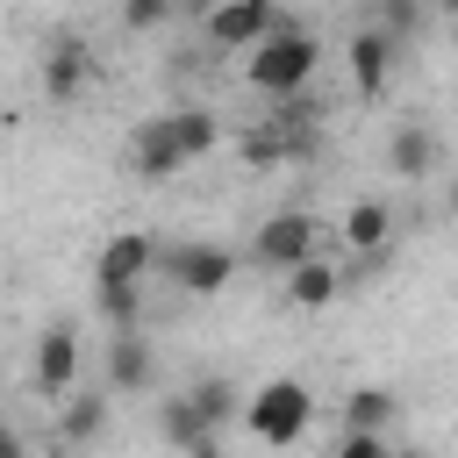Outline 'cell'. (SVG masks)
<instances>
[{
	"instance_id": "cell-16",
	"label": "cell",
	"mask_w": 458,
	"mask_h": 458,
	"mask_svg": "<svg viewBox=\"0 0 458 458\" xmlns=\"http://www.w3.org/2000/svg\"><path fill=\"white\" fill-rule=\"evenodd\" d=\"M394 172H401V179H429V172H437V136H429L422 122H401V129H394Z\"/></svg>"
},
{
	"instance_id": "cell-1",
	"label": "cell",
	"mask_w": 458,
	"mask_h": 458,
	"mask_svg": "<svg viewBox=\"0 0 458 458\" xmlns=\"http://www.w3.org/2000/svg\"><path fill=\"white\" fill-rule=\"evenodd\" d=\"M315 64H322V43H315L301 21H279L272 36H258V43H250L243 79H250L265 100H279V93H301V86L315 79Z\"/></svg>"
},
{
	"instance_id": "cell-7",
	"label": "cell",
	"mask_w": 458,
	"mask_h": 458,
	"mask_svg": "<svg viewBox=\"0 0 458 458\" xmlns=\"http://www.w3.org/2000/svg\"><path fill=\"white\" fill-rule=\"evenodd\" d=\"M150 258H157V243L143 229H114L107 250H100V265H93V286H143L150 279Z\"/></svg>"
},
{
	"instance_id": "cell-23",
	"label": "cell",
	"mask_w": 458,
	"mask_h": 458,
	"mask_svg": "<svg viewBox=\"0 0 458 458\" xmlns=\"http://www.w3.org/2000/svg\"><path fill=\"white\" fill-rule=\"evenodd\" d=\"M0 458H29V444H21V437H14L7 422H0Z\"/></svg>"
},
{
	"instance_id": "cell-21",
	"label": "cell",
	"mask_w": 458,
	"mask_h": 458,
	"mask_svg": "<svg viewBox=\"0 0 458 458\" xmlns=\"http://www.w3.org/2000/svg\"><path fill=\"white\" fill-rule=\"evenodd\" d=\"M386 451H394V444H386V437H379V429H344V437H336V451H329V458H386Z\"/></svg>"
},
{
	"instance_id": "cell-15",
	"label": "cell",
	"mask_w": 458,
	"mask_h": 458,
	"mask_svg": "<svg viewBox=\"0 0 458 458\" xmlns=\"http://www.w3.org/2000/svg\"><path fill=\"white\" fill-rule=\"evenodd\" d=\"M344 243H351V250H365V258H379V250L394 243V215H386L379 200H358V208L344 215Z\"/></svg>"
},
{
	"instance_id": "cell-12",
	"label": "cell",
	"mask_w": 458,
	"mask_h": 458,
	"mask_svg": "<svg viewBox=\"0 0 458 458\" xmlns=\"http://www.w3.org/2000/svg\"><path fill=\"white\" fill-rule=\"evenodd\" d=\"M336 293H344V272H336L329 258H301V265L286 272V301H293V308H329Z\"/></svg>"
},
{
	"instance_id": "cell-19",
	"label": "cell",
	"mask_w": 458,
	"mask_h": 458,
	"mask_svg": "<svg viewBox=\"0 0 458 458\" xmlns=\"http://www.w3.org/2000/svg\"><path fill=\"white\" fill-rule=\"evenodd\" d=\"M186 401H193V415H200V422H208L215 437H222V422L236 415V394H229V379H200V386H193Z\"/></svg>"
},
{
	"instance_id": "cell-6",
	"label": "cell",
	"mask_w": 458,
	"mask_h": 458,
	"mask_svg": "<svg viewBox=\"0 0 458 458\" xmlns=\"http://www.w3.org/2000/svg\"><path fill=\"white\" fill-rule=\"evenodd\" d=\"M129 165H136V179H172V172H186L193 157H186V143H179V122H172V114H150V122L129 136Z\"/></svg>"
},
{
	"instance_id": "cell-9",
	"label": "cell",
	"mask_w": 458,
	"mask_h": 458,
	"mask_svg": "<svg viewBox=\"0 0 458 458\" xmlns=\"http://www.w3.org/2000/svg\"><path fill=\"white\" fill-rule=\"evenodd\" d=\"M72 386H79V336L72 329H43L36 336V394L64 401Z\"/></svg>"
},
{
	"instance_id": "cell-2",
	"label": "cell",
	"mask_w": 458,
	"mask_h": 458,
	"mask_svg": "<svg viewBox=\"0 0 458 458\" xmlns=\"http://www.w3.org/2000/svg\"><path fill=\"white\" fill-rule=\"evenodd\" d=\"M308 422H315V394H308L301 379H265V386L243 401V429H250L258 444H272V451H286Z\"/></svg>"
},
{
	"instance_id": "cell-18",
	"label": "cell",
	"mask_w": 458,
	"mask_h": 458,
	"mask_svg": "<svg viewBox=\"0 0 458 458\" xmlns=\"http://www.w3.org/2000/svg\"><path fill=\"white\" fill-rule=\"evenodd\" d=\"M172 122H179L186 157H208V150L222 143V129H215V114H208V107H172Z\"/></svg>"
},
{
	"instance_id": "cell-17",
	"label": "cell",
	"mask_w": 458,
	"mask_h": 458,
	"mask_svg": "<svg viewBox=\"0 0 458 458\" xmlns=\"http://www.w3.org/2000/svg\"><path fill=\"white\" fill-rule=\"evenodd\" d=\"M401 415V401L386 394V386H358L351 401H344V429H386Z\"/></svg>"
},
{
	"instance_id": "cell-5",
	"label": "cell",
	"mask_w": 458,
	"mask_h": 458,
	"mask_svg": "<svg viewBox=\"0 0 458 458\" xmlns=\"http://www.w3.org/2000/svg\"><path fill=\"white\" fill-rule=\"evenodd\" d=\"M315 243H322L315 215H301V208H279V215H265V229H258V265H272V272H293L301 258H315Z\"/></svg>"
},
{
	"instance_id": "cell-24",
	"label": "cell",
	"mask_w": 458,
	"mask_h": 458,
	"mask_svg": "<svg viewBox=\"0 0 458 458\" xmlns=\"http://www.w3.org/2000/svg\"><path fill=\"white\" fill-rule=\"evenodd\" d=\"M208 7H222V0H172V14H193V21H200Z\"/></svg>"
},
{
	"instance_id": "cell-10",
	"label": "cell",
	"mask_w": 458,
	"mask_h": 458,
	"mask_svg": "<svg viewBox=\"0 0 458 458\" xmlns=\"http://www.w3.org/2000/svg\"><path fill=\"white\" fill-rule=\"evenodd\" d=\"M86 79H93V50H86L79 36H57L50 57H43V93H50V100H79Z\"/></svg>"
},
{
	"instance_id": "cell-25",
	"label": "cell",
	"mask_w": 458,
	"mask_h": 458,
	"mask_svg": "<svg viewBox=\"0 0 458 458\" xmlns=\"http://www.w3.org/2000/svg\"><path fill=\"white\" fill-rule=\"evenodd\" d=\"M386 458H429V451H386Z\"/></svg>"
},
{
	"instance_id": "cell-22",
	"label": "cell",
	"mask_w": 458,
	"mask_h": 458,
	"mask_svg": "<svg viewBox=\"0 0 458 458\" xmlns=\"http://www.w3.org/2000/svg\"><path fill=\"white\" fill-rule=\"evenodd\" d=\"M122 14H129V29H157V21H172V0H129Z\"/></svg>"
},
{
	"instance_id": "cell-4",
	"label": "cell",
	"mask_w": 458,
	"mask_h": 458,
	"mask_svg": "<svg viewBox=\"0 0 458 458\" xmlns=\"http://www.w3.org/2000/svg\"><path fill=\"white\" fill-rule=\"evenodd\" d=\"M286 14H279V0H222V7H208L200 14V29H208V43L215 50H250L258 36H272Z\"/></svg>"
},
{
	"instance_id": "cell-13",
	"label": "cell",
	"mask_w": 458,
	"mask_h": 458,
	"mask_svg": "<svg viewBox=\"0 0 458 458\" xmlns=\"http://www.w3.org/2000/svg\"><path fill=\"white\" fill-rule=\"evenodd\" d=\"M157 429H165V444H179L186 458H215V429L193 415V401H186V394L157 408Z\"/></svg>"
},
{
	"instance_id": "cell-11",
	"label": "cell",
	"mask_w": 458,
	"mask_h": 458,
	"mask_svg": "<svg viewBox=\"0 0 458 458\" xmlns=\"http://www.w3.org/2000/svg\"><path fill=\"white\" fill-rule=\"evenodd\" d=\"M150 372H157V358H150L143 329H114V344H107V394H143Z\"/></svg>"
},
{
	"instance_id": "cell-14",
	"label": "cell",
	"mask_w": 458,
	"mask_h": 458,
	"mask_svg": "<svg viewBox=\"0 0 458 458\" xmlns=\"http://www.w3.org/2000/svg\"><path fill=\"white\" fill-rule=\"evenodd\" d=\"M107 401H114V394H64L57 437H64V444H93V437L107 429Z\"/></svg>"
},
{
	"instance_id": "cell-8",
	"label": "cell",
	"mask_w": 458,
	"mask_h": 458,
	"mask_svg": "<svg viewBox=\"0 0 458 458\" xmlns=\"http://www.w3.org/2000/svg\"><path fill=\"white\" fill-rule=\"evenodd\" d=\"M394 64H401V43H394L386 29H358V36H351V86H358L365 100H379V93H386Z\"/></svg>"
},
{
	"instance_id": "cell-3",
	"label": "cell",
	"mask_w": 458,
	"mask_h": 458,
	"mask_svg": "<svg viewBox=\"0 0 458 458\" xmlns=\"http://www.w3.org/2000/svg\"><path fill=\"white\" fill-rule=\"evenodd\" d=\"M150 272H165L179 293L208 301V293H222V286L236 279V250H222V243H157Z\"/></svg>"
},
{
	"instance_id": "cell-20",
	"label": "cell",
	"mask_w": 458,
	"mask_h": 458,
	"mask_svg": "<svg viewBox=\"0 0 458 458\" xmlns=\"http://www.w3.org/2000/svg\"><path fill=\"white\" fill-rule=\"evenodd\" d=\"M93 301H100V315H107L114 329H136V308H143V286H93Z\"/></svg>"
}]
</instances>
